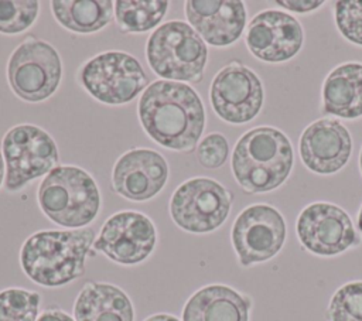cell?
<instances>
[{
	"instance_id": "5b68a950",
	"label": "cell",
	"mask_w": 362,
	"mask_h": 321,
	"mask_svg": "<svg viewBox=\"0 0 362 321\" xmlns=\"http://www.w3.org/2000/svg\"><path fill=\"white\" fill-rule=\"evenodd\" d=\"M146 58L164 81L199 82L208 59L205 41L184 21H168L147 40Z\"/></svg>"
},
{
	"instance_id": "f1b7e54d",
	"label": "cell",
	"mask_w": 362,
	"mask_h": 321,
	"mask_svg": "<svg viewBox=\"0 0 362 321\" xmlns=\"http://www.w3.org/2000/svg\"><path fill=\"white\" fill-rule=\"evenodd\" d=\"M37 321H75V320L62 310L48 308L40 314Z\"/></svg>"
},
{
	"instance_id": "30bf717a",
	"label": "cell",
	"mask_w": 362,
	"mask_h": 321,
	"mask_svg": "<svg viewBox=\"0 0 362 321\" xmlns=\"http://www.w3.org/2000/svg\"><path fill=\"white\" fill-rule=\"evenodd\" d=\"M230 238L239 263L247 267L279 253L286 240V222L270 205H250L235 219Z\"/></svg>"
},
{
	"instance_id": "3957f363",
	"label": "cell",
	"mask_w": 362,
	"mask_h": 321,
	"mask_svg": "<svg viewBox=\"0 0 362 321\" xmlns=\"http://www.w3.org/2000/svg\"><path fill=\"white\" fill-rule=\"evenodd\" d=\"M293 147L274 127H255L236 143L232 171L238 184L250 194L269 192L281 185L293 167Z\"/></svg>"
},
{
	"instance_id": "d4e9b609",
	"label": "cell",
	"mask_w": 362,
	"mask_h": 321,
	"mask_svg": "<svg viewBox=\"0 0 362 321\" xmlns=\"http://www.w3.org/2000/svg\"><path fill=\"white\" fill-rule=\"evenodd\" d=\"M331 321H362V281L339 287L328 305Z\"/></svg>"
},
{
	"instance_id": "ffe728a7",
	"label": "cell",
	"mask_w": 362,
	"mask_h": 321,
	"mask_svg": "<svg viewBox=\"0 0 362 321\" xmlns=\"http://www.w3.org/2000/svg\"><path fill=\"white\" fill-rule=\"evenodd\" d=\"M324 112L344 119L362 116V64L337 66L324 82Z\"/></svg>"
},
{
	"instance_id": "52a82bcc",
	"label": "cell",
	"mask_w": 362,
	"mask_h": 321,
	"mask_svg": "<svg viewBox=\"0 0 362 321\" xmlns=\"http://www.w3.org/2000/svg\"><path fill=\"white\" fill-rule=\"evenodd\" d=\"M78 81L96 100L106 105H123L134 99L148 78L140 62L123 51H106L85 62Z\"/></svg>"
},
{
	"instance_id": "ac0fdd59",
	"label": "cell",
	"mask_w": 362,
	"mask_h": 321,
	"mask_svg": "<svg viewBox=\"0 0 362 321\" xmlns=\"http://www.w3.org/2000/svg\"><path fill=\"white\" fill-rule=\"evenodd\" d=\"M250 300L223 284L195 291L182 308V321H249Z\"/></svg>"
},
{
	"instance_id": "f546056e",
	"label": "cell",
	"mask_w": 362,
	"mask_h": 321,
	"mask_svg": "<svg viewBox=\"0 0 362 321\" xmlns=\"http://www.w3.org/2000/svg\"><path fill=\"white\" fill-rule=\"evenodd\" d=\"M144 321H180V320L171 314H154L147 317Z\"/></svg>"
},
{
	"instance_id": "484cf974",
	"label": "cell",
	"mask_w": 362,
	"mask_h": 321,
	"mask_svg": "<svg viewBox=\"0 0 362 321\" xmlns=\"http://www.w3.org/2000/svg\"><path fill=\"white\" fill-rule=\"evenodd\" d=\"M335 23L346 40L362 45V0L337 1Z\"/></svg>"
},
{
	"instance_id": "ba28073f",
	"label": "cell",
	"mask_w": 362,
	"mask_h": 321,
	"mask_svg": "<svg viewBox=\"0 0 362 321\" xmlns=\"http://www.w3.org/2000/svg\"><path fill=\"white\" fill-rule=\"evenodd\" d=\"M6 160V188L20 191L33 180L47 175L58 163V148L54 139L34 124L11 127L3 137Z\"/></svg>"
},
{
	"instance_id": "4dcf8cb0",
	"label": "cell",
	"mask_w": 362,
	"mask_h": 321,
	"mask_svg": "<svg viewBox=\"0 0 362 321\" xmlns=\"http://www.w3.org/2000/svg\"><path fill=\"white\" fill-rule=\"evenodd\" d=\"M4 180V157H3V153L0 150V185Z\"/></svg>"
},
{
	"instance_id": "7a4b0ae2",
	"label": "cell",
	"mask_w": 362,
	"mask_h": 321,
	"mask_svg": "<svg viewBox=\"0 0 362 321\" xmlns=\"http://www.w3.org/2000/svg\"><path fill=\"white\" fill-rule=\"evenodd\" d=\"M95 243V230H40L27 238L20 250L23 272L44 287H61L85 272V260Z\"/></svg>"
},
{
	"instance_id": "4316f807",
	"label": "cell",
	"mask_w": 362,
	"mask_h": 321,
	"mask_svg": "<svg viewBox=\"0 0 362 321\" xmlns=\"http://www.w3.org/2000/svg\"><path fill=\"white\" fill-rule=\"evenodd\" d=\"M229 154V144L223 134L211 133L205 136L197 148V160L198 163L209 170H215L222 167Z\"/></svg>"
},
{
	"instance_id": "e0dca14e",
	"label": "cell",
	"mask_w": 362,
	"mask_h": 321,
	"mask_svg": "<svg viewBox=\"0 0 362 321\" xmlns=\"http://www.w3.org/2000/svg\"><path fill=\"white\" fill-rule=\"evenodd\" d=\"M184 10L189 25L214 47L238 41L246 24L245 4L238 0H188Z\"/></svg>"
},
{
	"instance_id": "9a60e30c",
	"label": "cell",
	"mask_w": 362,
	"mask_h": 321,
	"mask_svg": "<svg viewBox=\"0 0 362 321\" xmlns=\"http://www.w3.org/2000/svg\"><path fill=\"white\" fill-rule=\"evenodd\" d=\"M303 38V28L294 17L279 10H266L249 23L246 45L262 61L283 62L300 51Z\"/></svg>"
},
{
	"instance_id": "6da1fadb",
	"label": "cell",
	"mask_w": 362,
	"mask_h": 321,
	"mask_svg": "<svg viewBox=\"0 0 362 321\" xmlns=\"http://www.w3.org/2000/svg\"><path fill=\"white\" fill-rule=\"evenodd\" d=\"M137 113L148 137L174 151H192L205 127L199 95L181 82L154 81L139 99Z\"/></svg>"
},
{
	"instance_id": "7402d4cb",
	"label": "cell",
	"mask_w": 362,
	"mask_h": 321,
	"mask_svg": "<svg viewBox=\"0 0 362 321\" xmlns=\"http://www.w3.org/2000/svg\"><path fill=\"white\" fill-rule=\"evenodd\" d=\"M168 10L165 0H117L116 24L123 33H146L158 25Z\"/></svg>"
},
{
	"instance_id": "d6a6232c",
	"label": "cell",
	"mask_w": 362,
	"mask_h": 321,
	"mask_svg": "<svg viewBox=\"0 0 362 321\" xmlns=\"http://www.w3.org/2000/svg\"><path fill=\"white\" fill-rule=\"evenodd\" d=\"M359 165H361V173H362V150H361V156H359Z\"/></svg>"
},
{
	"instance_id": "277c9868",
	"label": "cell",
	"mask_w": 362,
	"mask_h": 321,
	"mask_svg": "<svg viewBox=\"0 0 362 321\" xmlns=\"http://www.w3.org/2000/svg\"><path fill=\"white\" fill-rule=\"evenodd\" d=\"M37 201L44 215L64 228H85L99 214L100 192L93 177L76 165H57L41 181Z\"/></svg>"
},
{
	"instance_id": "8fae6325",
	"label": "cell",
	"mask_w": 362,
	"mask_h": 321,
	"mask_svg": "<svg viewBox=\"0 0 362 321\" xmlns=\"http://www.w3.org/2000/svg\"><path fill=\"white\" fill-rule=\"evenodd\" d=\"M156 243L157 230L147 215L120 211L105 221L93 247L119 264L132 266L144 262Z\"/></svg>"
},
{
	"instance_id": "83f0119b",
	"label": "cell",
	"mask_w": 362,
	"mask_h": 321,
	"mask_svg": "<svg viewBox=\"0 0 362 321\" xmlns=\"http://www.w3.org/2000/svg\"><path fill=\"white\" fill-rule=\"evenodd\" d=\"M279 6H283L291 11H296V13H307V11H313L315 8H318L322 1L321 0H313V1H305V0H279L277 1Z\"/></svg>"
},
{
	"instance_id": "9c48e42d",
	"label": "cell",
	"mask_w": 362,
	"mask_h": 321,
	"mask_svg": "<svg viewBox=\"0 0 362 321\" xmlns=\"http://www.w3.org/2000/svg\"><path fill=\"white\" fill-rule=\"evenodd\" d=\"M232 194L218 181L195 177L182 182L171 195L170 215L178 228L191 233H208L228 218Z\"/></svg>"
},
{
	"instance_id": "44dd1931",
	"label": "cell",
	"mask_w": 362,
	"mask_h": 321,
	"mask_svg": "<svg viewBox=\"0 0 362 321\" xmlns=\"http://www.w3.org/2000/svg\"><path fill=\"white\" fill-rule=\"evenodd\" d=\"M51 10L55 20L66 30L90 34L102 30L112 20V0H54Z\"/></svg>"
},
{
	"instance_id": "cb8c5ba5",
	"label": "cell",
	"mask_w": 362,
	"mask_h": 321,
	"mask_svg": "<svg viewBox=\"0 0 362 321\" xmlns=\"http://www.w3.org/2000/svg\"><path fill=\"white\" fill-rule=\"evenodd\" d=\"M40 11L35 0H0V33L20 34L28 30Z\"/></svg>"
},
{
	"instance_id": "7c38bea8",
	"label": "cell",
	"mask_w": 362,
	"mask_h": 321,
	"mask_svg": "<svg viewBox=\"0 0 362 321\" xmlns=\"http://www.w3.org/2000/svg\"><path fill=\"white\" fill-rule=\"evenodd\" d=\"M209 98L215 113L222 120L242 124L260 112L263 86L252 69L239 62H230L215 75Z\"/></svg>"
},
{
	"instance_id": "d6986e66",
	"label": "cell",
	"mask_w": 362,
	"mask_h": 321,
	"mask_svg": "<svg viewBox=\"0 0 362 321\" xmlns=\"http://www.w3.org/2000/svg\"><path fill=\"white\" fill-rule=\"evenodd\" d=\"M75 321H133L134 310L127 294L110 283L89 281L74 304Z\"/></svg>"
},
{
	"instance_id": "8992f818",
	"label": "cell",
	"mask_w": 362,
	"mask_h": 321,
	"mask_svg": "<svg viewBox=\"0 0 362 321\" xmlns=\"http://www.w3.org/2000/svg\"><path fill=\"white\" fill-rule=\"evenodd\" d=\"M62 78L58 51L35 37H27L11 52L7 79L11 91L25 102H42L55 93Z\"/></svg>"
},
{
	"instance_id": "2e32d148",
	"label": "cell",
	"mask_w": 362,
	"mask_h": 321,
	"mask_svg": "<svg viewBox=\"0 0 362 321\" xmlns=\"http://www.w3.org/2000/svg\"><path fill=\"white\" fill-rule=\"evenodd\" d=\"M352 151V139L338 120L320 119L311 123L300 137V156L305 167L317 174L341 170Z\"/></svg>"
},
{
	"instance_id": "1f68e13d",
	"label": "cell",
	"mask_w": 362,
	"mask_h": 321,
	"mask_svg": "<svg viewBox=\"0 0 362 321\" xmlns=\"http://www.w3.org/2000/svg\"><path fill=\"white\" fill-rule=\"evenodd\" d=\"M358 228L362 232V206H361V211H359V215H358Z\"/></svg>"
},
{
	"instance_id": "603a6c76",
	"label": "cell",
	"mask_w": 362,
	"mask_h": 321,
	"mask_svg": "<svg viewBox=\"0 0 362 321\" xmlns=\"http://www.w3.org/2000/svg\"><path fill=\"white\" fill-rule=\"evenodd\" d=\"M41 297L25 288L0 291V321H37Z\"/></svg>"
},
{
	"instance_id": "5bb4252c",
	"label": "cell",
	"mask_w": 362,
	"mask_h": 321,
	"mask_svg": "<svg viewBox=\"0 0 362 321\" xmlns=\"http://www.w3.org/2000/svg\"><path fill=\"white\" fill-rule=\"evenodd\" d=\"M168 180V164L156 150L132 148L113 165L112 185L116 194L129 201H147L156 197Z\"/></svg>"
},
{
	"instance_id": "4fadbf2b",
	"label": "cell",
	"mask_w": 362,
	"mask_h": 321,
	"mask_svg": "<svg viewBox=\"0 0 362 321\" xmlns=\"http://www.w3.org/2000/svg\"><path fill=\"white\" fill-rule=\"evenodd\" d=\"M301 245L320 256H334L358 243L348 214L337 205L315 202L305 206L297 219Z\"/></svg>"
}]
</instances>
